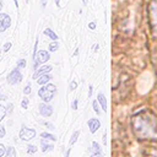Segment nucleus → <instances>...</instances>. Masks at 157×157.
<instances>
[{
    "label": "nucleus",
    "instance_id": "f257e3e1",
    "mask_svg": "<svg viewBox=\"0 0 157 157\" xmlns=\"http://www.w3.org/2000/svg\"><path fill=\"white\" fill-rule=\"evenodd\" d=\"M132 129L140 140H157V117L150 110H141L132 117Z\"/></svg>",
    "mask_w": 157,
    "mask_h": 157
},
{
    "label": "nucleus",
    "instance_id": "f03ea898",
    "mask_svg": "<svg viewBox=\"0 0 157 157\" xmlns=\"http://www.w3.org/2000/svg\"><path fill=\"white\" fill-rule=\"evenodd\" d=\"M148 15H150V25H151V31L155 37H157V0H152L150 4L148 9Z\"/></svg>",
    "mask_w": 157,
    "mask_h": 157
},
{
    "label": "nucleus",
    "instance_id": "7ed1b4c3",
    "mask_svg": "<svg viewBox=\"0 0 157 157\" xmlns=\"http://www.w3.org/2000/svg\"><path fill=\"white\" fill-rule=\"evenodd\" d=\"M55 93H56V87L54 85H45L42 88H39V91H38L39 97L44 102H49L50 99H53Z\"/></svg>",
    "mask_w": 157,
    "mask_h": 157
},
{
    "label": "nucleus",
    "instance_id": "20e7f679",
    "mask_svg": "<svg viewBox=\"0 0 157 157\" xmlns=\"http://www.w3.org/2000/svg\"><path fill=\"white\" fill-rule=\"evenodd\" d=\"M34 135H36V131L33 129L22 126V129L20 130V139L23 140V141H29L31 139L34 137Z\"/></svg>",
    "mask_w": 157,
    "mask_h": 157
},
{
    "label": "nucleus",
    "instance_id": "39448f33",
    "mask_svg": "<svg viewBox=\"0 0 157 157\" xmlns=\"http://www.w3.org/2000/svg\"><path fill=\"white\" fill-rule=\"evenodd\" d=\"M33 59H34V67H37L38 63L43 64V63H45L47 60H49V53L45 52V50H39V52H37V54L33 56Z\"/></svg>",
    "mask_w": 157,
    "mask_h": 157
},
{
    "label": "nucleus",
    "instance_id": "423d86ee",
    "mask_svg": "<svg viewBox=\"0 0 157 157\" xmlns=\"http://www.w3.org/2000/svg\"><path fill=\"white\" fill-rule=\"evenodd\" d=\"M21 81H22V75L20 74V71L17 69H13L7 76V82L11 83V85H16Z\"/></svg>",
    "mask_w": 157,
    "mask_h": 157
},
{
    "label": "nucleus",
    "instance_id": "0eeeda50",
    "mask_svg": "<svg viewBox=\"0 0 157 157\" xmlns=\"http://www.w3.org/2000/svg\"><path fill=\"white\" fill-rule=\"evenodd\" d=\"M11 25V18L6 13H0V32L6 31Z\"/></svg>",
    "mask_w": 157,
    "mask_h": 157
},
{
    "label": "nucleus",
    "instance_id": "6e6552de",
    "mask_svg": "<svg viewBox=\"0 0 157 157\" xmlns=\"http://www.w3.org/2000/svg\"><path fill=\"white\" fill-rule=\"evenodd\" d=\"M39 113L43 117H50L53 114V107L47 103H42V104H39Z\"/></svg>",
    "mask_w": 157,
    "mask_h": 157
},
{
    "label": "nucleus",
    "instance_id": "1a4fd4ad",
    "mask_svg": "<svg viewBox=\"0 0 157 157\" xmlns=\"http://www.w3.org/2000/svg\"><path fill=\"white\" fill-rule=\"evenodd\" d=\"M88 128H90V131L93 134V132H96L98 129H99V126H101V123H99V120L98 119H96V118H91L90 120H88Z\"/></svg>",
    "mask_w": 157,
    "mask_h": 157
},
{
    "label": "nucleus",
    "instance_id": "9d476101",
    "mask_svg": "<svg viewBox=\"0 0 157 157\" xmlns=\"http://www.w3.org/2000/svg\"><path fill=\"white\" fill-rule=\"evenodd\" d=\"M50 70H52V66L50 65H44V66H42V67H39V69L36 70V72L33 74V77L34 78H38L40 75H43L45 72H49Z\"/></svg>",
    "mask_w": 157,
    "mask_h": 157
},
{
    "label": "nucleus",
    "instance_id": "9b49d317",
    "mask_svg": "<svg viewBox=\"0 0 157 157\" xmlns=\"http://www.w3.org/2000/svg\"><path fill=\"white\" fill-rule=\"evenodd\" d=\"M92 157H97V156H102V151H101V146L98 145V142H92Z\"/></svg>",
    "mask_w": 157,
    "mask_h": 157
},
{
    "label": "nucleus",
    "instance_id": "f8f14e48",
    "mask_svg": "<svg viewBox=\"0 0 157 157\" xmlns=\"http://www.w3.org/2000/svg\"><path fill=\"white\" fill-rule=\"evenodd\" d=\"M97 98H98V102H99L101 105H102V109H103L104 112H107V99H105L104 94H103L102 92H99L98 96H97Z\"/></svg>",
    "mask_w": 157,
    "mask_h": 157
},
{
    "label": "nucleus",
    "instance_id": "ddd939ff",
    "mask_svg": "<svg viewBox=\"0 0 157 157\" xmlns=\"http://www.w3.org/2000/svg\"><path fill=\"white\" fill-rule=\"evenodd\" d=\"M50 78H52V76H50V75L43 74V75H40V76H39V78H37V82H38L39 85H44V83H47Z\"/></svg>",
    "mask_w": 157,
    "mask_h": 157
},
{
    "label": "nucleus",
    "instance_id": "4468645a",
    "mask_svg": "<svg viewBox=\"0 0 157 157\" xmlns=\"http://www.w3.org/2000/svg\"><path fill=\"white\" fill-rule=\"evenodd\" d=\"M44 34H45V36H49V38L53 39V40H56V39H58V36H56L52 29H49V28L44 29Z\"/></svg>",
    "mask_w": 157,
    "mask_h": 157
},
{
    "label": "nucleus",
    "instance_id": "2eb2a0df",
    "mask_svg": "<svg viewBox=\"0 0 157 157\" xmlns=\"http://www.w3.org/2000/svg\"><path fill=\"white\" fill-rule=\"evenodd\" d=\"M78 136H80V131H75V132L72 134V136H71L70 141H69V145H70V146H71V145H74V144L76 142V140L78 139Z\"/></svg>",
    "mask_w": 157,
    "mask_h": 157
},
{
    "label": "nucleus",
    "instance_id": "dca6fc26",
    "mask_svg": "<svg viewBox=\"0 0 157 157\" xmlns=\"http://www.w3.org/2000/svg\"><path fill=\"white\" fill-rule=\"evenodd\" d=\"M40 136H42L43 139H45V140H53V141H55V140H56V137H55L54 135L49 134V132H42V134H40Z\"/></svg>",
    "mask_w": 157,
    "mask_h": 157
},
{
    "label": "nucleus",
    "instance_id": "f3484780",
    "mask_svg": "<svg viewBox=\"0 0 157 157\" xmlns=\"http://www.w3.org/2000/svg\"><path fill=\"white\" fill-rule=\"evenodd\" d=\"M53 145H50V144H47V142H44V141H42V151L43 152H45V151H52L53 150Z\"/></svg>",
    "mask_w": 157,
    "mask_h": 157
},
{
    "label": "nucleus",
    "instance_id": "a211bd4d",
    "mask_svg": "<svg viewBox=\"0 0 157 157\" xmlns=\"http://www.w3.org/2000/svg\"><path fill=\"white\" fill-rule=\"evenodd\" d=\"M58 48H59V43H58V42H55V40H54L53 43H50V44H49V50H50V52H55Z\"/></svg>",
    "mask_w": 157,
    "mask_h": 157
},
{
    "label": "nucleus",
    "instance_id": "6ab92c4d",
    "mask_svg": "<svg viewBox=\"0 0 157 157\" xmlns=\"http://www.w3.org/2000/svg\"><path fill=\"white\" fill-rule=\"evenodd\" d=\"M6 156L7 157H15L16 156V151L13 147H9L7 148V152H6Z\"/></svg>",
    "mask_w": 157,
    "mask_h": 157
},
{
    "label": "nucleus",
    "instance_id": "aec40b11",
    "mask_svg": "<svg viewBox=\"0 0 157 157\" xmlns=\"http://www.w3.org/2000/svg\"><path fill=\"white\" fill-rule=\"evenodd\" d=\"M36 151H37V147L34 145H28L27 146V152L28 153H34Z\"/></svg>",
    "mask_w": 157,
    "mask_h": 157
},
{
    "label": "nucleus",
    "instance_id": "412c9836",
    "mask_svg": "<svg viewBox=\"0 0 157 157\" xmlns=\"http://www.w3.org/2000/svg\"><path fill=\"white\" fill-rule=\"evenodd\" d=\"M25 66H26V60H25V59H20V60L17 61V67L23 69Z\"/></svg>",
    "mask_w": 157,
    "mask_h": 157
},
{
    "label": "nucleus",
    "instance_id": "4be33fe9",
    "mask_svg": "<svg viewBox=\"0 0 157 157\" xmlns=\"http://www.w3.org/2000/svg\"><path fill=\"white\" fill-rule=\"evenodd\" d=\"M5 114H6V109H5L2 105H0V120H2V119H4Z\"/></svg>",
    "mask_w": 157,
    "mask_h": 157
},
{
    "label": "nucleus",
    "instance_id": "5701e85b",
    "mask_svg": "<svg viewBox=\"0 0 157 157\" xmlns=\"http://www.w3.org/2000/svg\"><path fill=\"white\" fill-rule=\"evenodd\" d=\"M31 90H32V88H31V85L27 83L26 87L23 88V93H25V94H28V93H31Z\"/></svg>",
    "mask_w": 157,
    "mask_h": 157
},
{
    "label": "nucleus",
    "instance_id": "b1692460",
    "mask_svg": "<svg viewBox=\"0 0 157 157\" xmlns=\"http://www.w3.org/2000/svg\"><path fill=\"white\" fill-rule=\"evenodd\" d=\"M92 105H93V109H94V112H96L97 114H99V107H98V101H94Z\"/></svg>",
    "mask_w": 157,
    "mask_h": 157
},
{
    "label": "nucleus",
    "instance_id": "393cba45",
    "mask_svg": "<svg viewBox=\"0 0 157 157\" xmlns=\"http://www.w3.org/2000/svg\"><path fill=\"white\" fill-rule=\"evenodd\" d=\"M21 105H22V108H27V105H28V98H23V101H22V103H21Z\"/></svg>",
    "mask_w": 157,
    "mask_h": 157
},
{
    "label": "nucleus",
    "instance_id": "a878e982",
    "mask_svg": "<svg viewBox=\"0 0 157 157\" xmlns=\"http://www.w3.org/2000/svg\"><path fill=\"white\" fill-rule=\"evenodd\" d=\"M76 86H77V83H76L75 81H72V82L70 83V87H69V88H70V91H74V90L76 88Z\"/></svg>",
    "mask_w": 157,
    "mask_h": 157
},
{
    "label": "nucleus",
    "instance_id": "bb28decb",
    "mask_svg": "<svg viewBox=\"0 0 157 157\" xmlns=\"http://www.w3.org/2000/svg\"><path fill=\"white\" fill-rule=\"evenodd\" d=\"M5 136V128L4 126H0V139Z\"/></svg>",
    "mask_w": 157,
    "mask_h": 157
},
{
    "label": "nucleus",
    "instance_id": "cd10ccee",
    "mask_svg": "<svg viewBox=\"0 0 157 157\" xmlns=\"http://www.w3.org/2000/svg\"><path fill=\"white\" fill-rule=\"evenodd\" d=\"M11 45H12L11 43H6V44L4 45V52H7V50H9L10 48H11Z\"/></svg>",
    "mask_w": 157,
    "mask_h": 157
},
{
    "label": "nucleus",
    "instance_id": "c85d7f7f",
    "mask_svg": "<svg viewBox=\"0 0 157 157\" xmlns=\"http://www.w3.org/2000/svg\"><path fill=\"white\" fill-rule=\"evenodd\" d=\"M2 155H5V146L4 145H0V157Z\"/></svg>",
    "mask_w": 157,
    "mask_h": 157
},
{
    "label": "nucleus",
    "instance_id": "c756f323",
    "mask_svg": "<svg viewBox=\"0 0 157 157\" xmlns=\"http://www.w3.org/2000/svg\"><path fill=\"white\" fill-rule=\"evenodd\" d=\"M88 27H90V29H94L96 28V23L94 22H90L88 23Z\"/></svg>",
    "mask_w": 157,
    "mask_h": 157
},
{
    "label": "nucleus",
    "instance_id": "7c9ffc66",
    "mask_svg": "<svg viewBox=\"0 0 157 157\" xmlns=\"http://www.w3.org/2000/svg\"><path fill=\"white\" fill-rule=\"evenodd\" d=\"M92 91H93V87H92V85H90V87H88V97L92 96Z\"/></svg>",
    "mask_w": 157,
    "mask_h": 157
},
{
    "label": "nucleus",
    "instance_id": "2f4dec72",
    "mask_svg": "<svg viewBox=\"0 0 157 157\" xmlns=\"http://www.w3.org/2000/svg\"><path fill=\"white\" fill-rule=\"evenodd\" d=\"M72 109H77V99H75L74 102H72Z\"/></svg>",
    "mask_w": 157,
    "mask_h": 157
},
{
    "label": "nucleus",
    "instance_id": "473e14b6",
    "mask_svg": "<svg viewBox=\"0 0 157 157\" xmlns=\"http://www.w3.org/2000/svg\"><path fill=\"white\" fill-rule=\"evenodd\" d=\"M12 107H13L12 104H9V105H7V109H6V112H12Z\"/></svg>",
    "mask_w": 157,
    "mask_h": 157
},
{
    "label": "nucleus",
    "instance_id": "72a5a7b5",
    "mask_svg": "<svg viewBox=\"0 0 157 157\" xmlns=\"http://www.w3.org/2000/svg\"><path fill=\"white\" fill-rule=\"evenodd\" d=\"M105 137H107V135H105V132H104V135H103V144H104V145L107 144V139H105Z\"/></svg>",
    "mask_w": 157,
    "mask_h": 157
},
{
    "label": "nucleus",
    "instance_id": "f704fd0d",
    "mask_svg": "<svg viewBox=\"0 0 157 157\" xmlns=\"http://www.w3.org/2000/svg\"><path fill=\"white\" fill-rule=\"evenodd\" d=\"M47 5V0H42V7H45Z\"/></svg>",
    "mask_w": 157,
    "mask_h": 157
},
{
    "label": "nucleus",
    "instance_id": "c9c22d12",
    "mask_svg": "<svg viewBox=\"0 0 157 157\" xmlns=\"http://www.w3.org/2000/svg\"><path fill=\"white\" fill-rule=\"evenodd\" d=\"M98 49H99V45L96 44V45H94V52H98Z\"/></svg>",
    "mask_w": 157,
    "mask_h": 157
},
{
    "label": "nucleus",
    "instance_id": "e433bc0d",
    "mask_svg": "<svg viewBox=\"0 0 157 157\" xmlns=\"http://www.w3.org/2000/svg\"><path fill=\"white\" fill-rule=\"evenodd\" d=\"M77 54H78V49H76V50H75V53H74V55H77Z\"/></svg>",
    "mask_w": 157,
    "mask_h": 157
},
{
    "label": "nucleus",
    "instance_id": "4c0bfd02",
    "mask_svg": "<svg viewBox=\"0 0 157 157\" xmlns=\"http://www.w3.org/2000/svg\"><path fill=\"white\" fill-rule=\"evenodd\" d=\"M15 1V5H16V7H18V4H17V0H13Z\"/></svg>",
    "mask_w": 157,
    "mask_h": 157
},
{
    "label": "nucleus",
    "instance_id": "58836bf2",
    "mask_svg": "<svg viewBox=\"0 0 157 157\" xmlns=\"http://www.w3.org/2000/svg\"><path fill=\"white\" fill-rule=\"evenodd\" d=\"M55 4H56V6H59V0H55Z\"/></svg>",
    "mask_w": 157,
    "mask_h": 157
},
{
    "label": "nucleus",
    "instance_id": "ea45409f",
    "mask_svg": "<svg viewBox=\"0 0 157 157\" xmlns=\"http://www.w3.org/2000/svg\"><path fill=\"white\" fill-rule=\"evenodd\" d=\"M1 9H2V2L0 1V10H1Z\"/></svg>",
    "mask_w": 157,
    "mask_h": 157
},
{
    "label": "nucleus",
    "instance_id": "a19ab883",
    "mask_svg": "<svg viewBox=\"0 0 157 157\" xmlns=\"http://www.w3.org/2000/svg\"><path fill=\"white\" fill-rule=\"evenodd\" d=\"M82 2H83V4H86V2H87V1H86V0H82Z\"/></svg>",
    "mask_w": 157,
    "mask_h": 157
},
{
    "label": "nucleus",
    "instance_id": "79ce46f5",
    "mask_svg": "<svg viewBox=\"0 0 157 157\" xmlns=\"http://www.w3.org/2000/svg\"><path fill=\"white\" fill-rule=\"evenodd\" d=\"M26 2H29V0H26Z\"/></svg>",
    "mask_w": 157,
    "mask_h": 157
}]
</instances>
